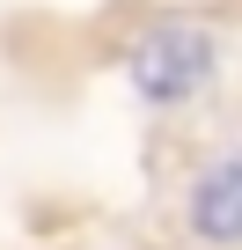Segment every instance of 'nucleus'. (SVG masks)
I'll use <instances>...</instances> for the list:
<instances>
[{
	"label": "nucleus",
	"mask_w": 242,
	"mask_h": 250,
	"mask_svg": "<svg viewBox=\"0 0 242 250\" xmlns=\"http://www.w3.org/2000/svg\"><path fill=\"white\" fill-rule=\"evenodd\" d=\"M132 88L147 96V103H184L191 88H205V74H213V37L205 30H191V22H162V30H147L140 44H132Z\"/></svg>",
	"instance_id": "1"
},
{
	"label": "nucleus",
	"mask_w": 242,
	"mask_h": 250,
	"mask_svg": "<svg viewBox=\"0 0 242 250\" xmlns=\"http://www.w3.org/2000/svg\"><path fill=\"white\" fill-rule=\"evenodd\" d=\"M191 235L198 243H242V162L205 169V184L191 191Z\"/></svg>",
	"instance_id": "2"
}]
</instances>
